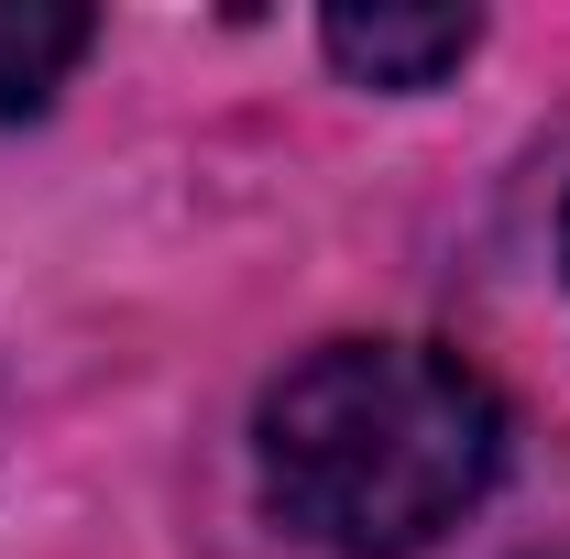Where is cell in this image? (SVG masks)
<instances>
[{
	"mask_svg": "<svg viewBox=\"0 0 570 559\" xmlns=\"http://www.w3.org/2000/svg\"><path fill=\"white\" fill-rule=\"evenodd\" d=\"M264 504L330 559L439 549L504 472V395L439 341H330L253 418Z\"/></svg>",
	"mask_w": 570,
	"mask_h": 559,
	"instance_id": "1",
	"label": "cell"
},
{
	"mask_svg": "<svg viewBox=\"0 0 570 559\" xmlns=\"http://www.w3.org/2000/svg\"><path fill=\"white\" fill-rule=\"evenodd\" d=\"M88 45H99V22L77 0H0V121H33Z\"/></svg>",
	"mask_w": 570,
	"mask_h": 559,
	"instance_id": "3",
	"label": "cell"
},
{
	"mask_svg": "<svg viewBox=\"0 0 570 559\" xmlns=\"http://www.w3.org/2000/svg\"><path fill=\"white\" fill-rule=\"evenodd\" d=\"M318 45H330V67H341V77L417 99V88H439V77L483 45V22H472V11H406V0H373V11H362V0H352V11L318 22Z\"/></svg>",
	"mask_w": 570,
	"mask_h": 559,
	"instance_id": "2",
	"label": "cell"
},
{
	"mask_svg": "<svg viewBox=\"0 0 570 559\" xmlns=\"http://www.w3.org/2000/svg\"><path fill=\"white\" fill-rule=\"evenodd\" d=\"M560 264H570V209H560Z\"/></svg>",
	"mask_w": 570,
	"mask_h": 559,
	"instance_id": "4",
	"label": "cell"
}]
</instances>
